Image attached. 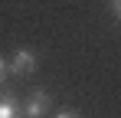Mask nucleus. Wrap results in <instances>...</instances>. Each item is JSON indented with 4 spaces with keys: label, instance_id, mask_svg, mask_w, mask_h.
I'll list each match as a JSON object with an SVG mask.
<instances>
[{
    "label": "nucleus",
    "instance_id": "1",
    "mask_svg": "<svg viewBox=\"0 0 121 118\" xmlns=\"http://www.w3.org/2000/svg\"><path fill=\"white\" fill-rule=\"evenodd\" d=\"M46 112H49V92H46V89H36L33 95L23 102L20 118H43Z\"/></svg>",
    "mask_w": 121,
    "mask_h": 118
},
{
    "label": "nucleus",
    "instance_id": "2",
    "mask_svg": "<svg viewBox=\"0 0 121 118\" xmlns=\"http://www.w3.org/2000/svg\"><path fill=\"white\" fill-rule=\"evenodd\" d=\"M36 53L33 49H17L13 59H10V72L13 76H30V72H36Z\"/></svg>",
    "mask_w": 121,
    "mask_h": 118
},
{
    "label": "nucleus",
    "instance_id": "3",
    "mask_svg": "<svg viewBox=\"0 0 121 118\" xmlns=\"http://www.w3.org/2000/svg\"><path fill=\"white\" fill-rule=\"evenodd\" d=\"M23 105L17 102V95L10 92V95H0V118H20Z\"/></svg>",
    "mask_w": 121,
    "mask_h": 118
},
{
    "label": "nucleus",
    "instance_id": "4",
    "mask_svg": "<svg viewBox=\"0 0 121 118\" xmlns=\"http://www.w3.org/2000/svg\"><path fill=\"white\" fill-rule=\"evenodd\" d=\"M7 72H10V62H7V59H3V56H0V82L7 79Z\"/></svg>",
    "mask_w": 121,
    "mask_h": 118
},
{
    "label": "nucleus",
    "instance_id": "5",
    "mask_svg": "<svg viewBox=\"0 0 121 118\" xmlns=\"http://www.w3.org/2000/svg\"><path fill=\"white\" fill-rule=\"evenodd\" d=\"M56 118H82V115H75V112H59Z\"/></svg>",
    "mask_w": 121,
    "mask_h": 118
},
{
    "label": "nucleus",
    "instance_id": "6",
    "mask_svg": "<svg viewBox=\"0 0 121 118\" xmlns=\"http://www.w3.org/2000/svg\"><path fill=\"white\" fill-rule=\"evenodd\" d=\"M111 10H115V13L121 17V0H111Z\"/></svg>",
    "mask_w": 121,
    "mask_h": 118
}]
</instances>
